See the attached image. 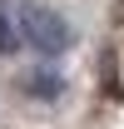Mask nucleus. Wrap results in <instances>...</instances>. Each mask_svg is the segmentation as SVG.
<instances>
[{
  "instance_id": "nucleus-1",
  "label": "nucleus",
  "mask_w": 124,
  "mask_h": 129,
  "mask_svg": "<svg viewBox=\"0 0 124 129\" xmlns=\"http://www.w3.org/2000/svg\"><path fill=\"white\" fill-rule=\"evenodd\" d=\"M15 25H20V35H25L40 55H65L70 40H75L70 20H65L55 5H45V0H20L15 5Z\"/></svg>"
},
{
  "instance_id": "nucleus-2",
  "label": "nucleus",
  "mask_w": 124,
  "mask_h": 129,
  "mask_svg": "<svg viewBox=\"0 0 124 129\" xmlns=\"http://www.w3.org/2000/svg\"><path fill=\"white\" fill-rule=\"evenodd\" d=\"M15 40H20V30L10 25V15L0 10V55H10V50H15Z\"/></svg>"
},
{
  "instance_id": "nucleus-3",
  "label": "nucleus",
  "mask_w": 124,
  "mask_h": 129,
  "mask_svg": "<svg viewBox=\"0 0 124 129\" xmlns=\"http://www.w3.org/2000/svg\"><path fill=\"white\" fill-rule=\"evenodd\" d=\"M30 89H35V94H60V80H50V75H35V80H30Z\"/></svg>"
}]
</instances>
